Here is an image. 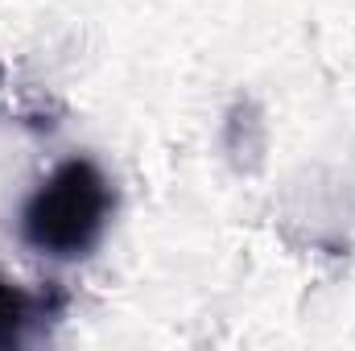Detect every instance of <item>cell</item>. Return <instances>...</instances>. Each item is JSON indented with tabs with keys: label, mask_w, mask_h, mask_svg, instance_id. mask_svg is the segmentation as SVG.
I'll use <instances>...</instances> for the list:
<instances>
[{
	"label": "cell",
	"mask_w": 355,
	"mask_h": 351,
	"mask_svg": "<svg viewBox=\"0 0 355 351\" xmlns=\"http://www.w3.org/2000/svg\"><path fill=\"white\" fill-rule=\"evenodd\" d=\"M67 293L58 285L25 289L8 277H0V351L29 348L50 335V327L67 314Z\"/></svg>",
	"instance_id": "cell-2"
},
{
	"label": "cell",
	"mask_w": 355,
	"mask_h": 351,
	"mask_svg": "<svg viewBox=\"0 0 355 351\" xmlns=\"http://www.w3.org/2000/svg\"><path fill=\"white\" fill-rule=\"evenodd\" d=\"M112 211L116 190L107 174L91 157H71L25 198L17 232L25 248L54 261H75L103 240Z\"/></svg>",
	"instance_id": "cell-1"
}]
</instances>
